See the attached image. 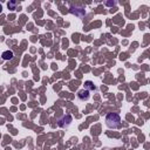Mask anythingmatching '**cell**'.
Returning <instances> with one entry per match:
<instances>
[{
	"instance_id": "obj_1",
	"label": "cell",
	"mask_w": 150,
	"mask_h": 150,
	"mask_svg": "<svg viewBox=\"0 0 150 150\" xmlns=\"http://www.w3.org/2000/svg\"><path fill=\"white\" fill-rule=\"evenodd\" d=\"M106 124L110 129H117L121 127V117L117 113H109L106 116Z\"/></svg>"
},
{
	"instance_id": "obj_2",
	"label": "cell",
	"mask_w": 150,
	"mask_h": 150,
	"mask_svg": "<svg viewBox=\"0 0 150 150\" xmlns=\"http://www.w3.org/2000/svg\"><path fill=\"white\" fill-rule=\"evenodd\" d=\"M71 13L74 14V15H76V17H79V18H82V17L86 15V11H84L83 7L76 8V7H74V6H71Z\"/></svg>"
},
{
	"instance_id": "obj_3",
	"label": "cell",
	"mask_w": 150,
	"mask_h": 150,
	"mask_svg": "<svg viewBox=\"0 0 150 150\" xmlns=\"http://www.w3.org/2000/svg\"><path fill=\"white\" fill-rule=\"evenodd\" d=\"M77 97L81 100V101H87L89 99V92L87 91V89H82V91H80L77 93Z\"/></svg>"
},
{
	"instance_id": "obj_4",
	"label": "cell",
	"mask_w": 150,
	"mask_h": 150,
	"mask_svg": "<svg viewBox=\"0 0 150 150\" xmlns=\"http://www.w3.org/2000/svg\"><path fill=\"white\" fill-rule=\"evenodd\" d=\"M1 56H3L4 60H11V59H13V52L12 50H6V52L3 53Z\"/></svg>"
},
{
	"instance_id": "obj_5",
	"label": "cell",
	"mask_w": 150,
	"mask_h": 150,
	"mask_svg": "<svg viewBox=\"0 0 150 150\" xmlns=\"http://www.w3.org/2000/svg\"><path fill=\"white\" fill-rule=\"evenodd\" d=\"M84 86H86V88H89V89H92V91H96V87L93 84L92 81H87V82L84 83Z\"/></svg>"
},
{
	"instance_id": "obj_6",
	"label": "cell",
	"mask_w": 150,
	"mask_h": 150,
	"mask_svg": "<svg viewBox=\"0 0 150 150\" xmlns=\"http://www.w3.org/2000/svg\"><path fill=\"white\" fill-rule=\"evenodd\" d=\"M18 5V3H15V1H13V3H8V8L10 10H12V11H14V10H17L15 8V6Z\"/></svg>"
},
{
	"instance_id": "obj_7",
	"label": "cell",
	"mask_w": 150,
	"mask_h": 150,
	"mask_svg": "<svg viewBox=\"0 0 150 150\" xmlns=\"http://www.w3.org/2000/svg\"><path fill=\"white\" fill-rule=\"evenodd\" d=\"M3 12V6H1V4H0V13Z\"/></svg>"
}]
</instances>
